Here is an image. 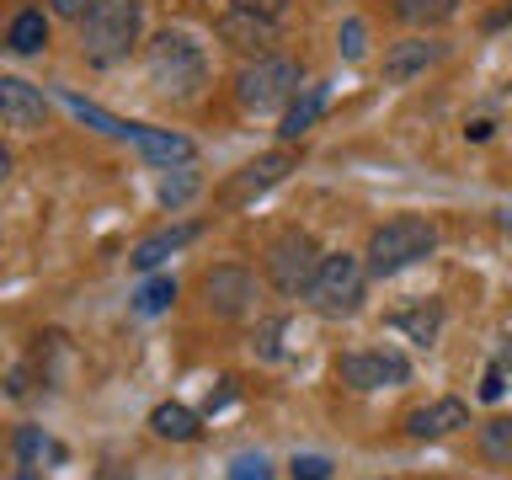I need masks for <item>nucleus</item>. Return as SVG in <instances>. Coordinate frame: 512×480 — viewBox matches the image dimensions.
Wrapping results in <instances>:
<instances>
[{
  "label": "nucleus",
  "instance_id": "obj_1",
  "mask_svg": "<svg viewBox=\"0 0 512 480\" xmlns=\"http://www.w3.org/2000/svg\"><path fill=\"white\" fill-rule=\"evenodd\" d=\"M59 102L70 107L86 128H96V134L134 144V150L150 160V166H192V155H198V144H192L187 134H171V128H150V123H123V118H112V112H102L96 102H86V96H75V91H64Z\"/></svg>",
  "mask_w": 512,
  "mask_h": 480
},
{
  "label": "nucleus",
  "instance_id": "obj_2",
  "mask_svg": "<svg viewBox=\"0 0 512 480\" xmlns=\"http://www.w3.org/2000/svg\"><path fill=\"white\" fill-rule=\"evenodd\" d=\"M144 70H150V86L171 102H192L208 80V59H203V43H192L187 32H155L150 48H144Z\"/></svg>",
  "mask_w": 512,
  "mask_h": 480
},
{
  "label": "nucleus",
  "instance_id": "obj_3",
  "mask_svg": "<svg viewBox=\"0 0 512 480\" xmlns=\"http://www.w3.org/2000/svg\"><path fill=\"white\" fill-rule=\"evenodd\" d=\"M144 32V0H91L80 16V48L91 64H118Z\"/></svg>",
  "mask_w": 512,
  "mask_h": 480
},
{
  "label": "nucleus",
  "instance_id": "obj_4",
  "mask_svg": "<svg viewBox=\"0 0 512 480\" xmlns=\"http://www.w3.org/2000/svg\"><path fill=\"white\" fill-rule=\"evenodd\" d=\"M432 251H438V224L422 219V214H400V219H384L379 230L368 235L363 262H368L374 278H395V272L416 267Z\"/></svg>",
  "mask_w": 512,
  "mask_h": 480
},
{
  "label": "nucleus",
  "instance_id": "obj_5",
  "mask_svg": "<svg viewBox=\"0 0 512 480\" xmlns=\"http://www.w3.org/2000/svg\"><path fill=\"white\" fill-rule=\"evenodd\" d=\"M363 283H368V262H358L352 251H331V256H320L315 278L304 288V304L320 320H347L363 304Z\"/></svg>",
  "mask_w": 512,
  "mask_h": 480
},
{
  "label": "nucleus",
  "instance_id": "obj_6",
  "mask_svg": "<svg viewBox=\"0 0 512 480\" xmlns=\"http://www.w3.org/2000/svg\"><path fill=\"white\" fill-rule=\"evenodd\" d=\"M299 86H304V70H299L294 59L262 54V59H251L246 70L235 75V102L262 118V112H278V107L294 102Z\"/></svg>",
  "mask_w": 512,
  "mask_h": 480
},
{
  "label": "nucleus",
  "instance_id": "obj_7",
  "mask_svg": "<svg viewBox=\"0 0 512 480\" xmlns=\"http://www.w3.org/2000/svg\"><path fill=\"white\" fill-rule=\"evenodd\" d=\"M267 283L278 288V294H304L315 278V267H320V246L304 230H283L278 240L267 246Z\"/></svg>",
  "mask_w": 512,
  "mask_h": 480
},
{
  "label": "nucleus",
  "instance_id": "obj_8",
  "mask_svg": "<svg viewBox=\"0 0 512 480\" xmlns=\"http://www.w3.org/2000/svg\"><path fill=\"white\" fill-rule=\"evenodd\" d=\"M336 379L347 384V390H395V384L411 379V363L400 358L390 347H358V352H342L336 358Z\"/></svg>",
  "mask_w": 512,
  "mask_h": 480
},
{
  "label": "nucleus",
  "instance_id": "obj_9",
  "mask_svg": "<svg viewBox=\"0 0 512 480\" xmlns=\"http://www.w3.org/2000/svg\"><path fill=\"white\" fill-rule=\"evenodd\" d=\"M203 304H208V315H219V320H240L256 304V272L240 267V262L208 267L203 272Z\"/></svg>",
  "mask_w": 512,
  "mask_h": 480
},
{
  "label": "nucleus",
  "instance_id": "obj_10",
  "mask_svg": "<svg viewBox=\"0 0 512 480\" xmlns=\"http://www.w3.org/2000/svg\"><path fill=\"white\" fill-rule=\"evenodd\" d=\"M288 171H294V155H288V150H272V155H256L251 160V166H240L235 176H230V182H224L219 187V203L224 208H240V203H256V198H262V192H272V187H278L283 182V176Z\"/></svg>",
  "mask_w": 512,
  "mask_h": 480
},
{
  "label": "nucleus",
  "instance_id": "obj_11",
  "mask_svg": "<svg viewBox=\"0 0 512 480\" xmlns=\"http://www.w3.org/2000/svg\"><path fill=\"white\" fill-rule=\"evenodd\" d=\"M0 123L6 128H22V134H38L48 123V102L32 80H16V75H0Z\"/></svg>",
  "mask_w": 512,
  "mask_h": 480
},
{
  "label": "nucleus",
  "instance_id": "obj_12",
  "mask_svg": "<svg viewBox=\"0 0 512 480\" xmlns=\"http://www.w3.org/2000/svg\"><path fill=\"white\" fill-rule=\"evenodd\" d=\"M219 38L230 43V48H240V54H272V43H278V22L272 16H256V11H240V6H230L219 16Z\"/></svg>",
  "mask_w": 512,
  "mask_h": 480
},
{
  "label": "nucleus",
  "instance_id": "obj_13",
  "mask_svg": "<svg viewBox=\"0 0 512 480\" xmlns=\"http://www.w3.org/2000/svg\"><path fill=\"white\" fill-rule=\"evenodd\" d=\"M459 427H470V406L454 395H443V400H432V406H416L406 416V438L416 443H432V438H448V432H459Z\"/></svg>",
  "mask_w": 512,
  "mask_h": 480
},
{
  "label": "nucleus",
  "instance_id": "obj_14",
  "mask_svg": "<svg viewBox=\"0 0 512 480\" xmlns=\"http://www.w3.org/2000/svg\"><path fill=\"white\" fill-rule=\"evenodd\" d=\"M198 235H203V224H198V219H187V224H171V230H155V235H144V240H139L128 262H134V272H155L160 262H166V256H176L182 246H192Z\"/></svg>",
  "mask_w": 512,
  "mask_h": 480
},
{
  "label": "nucleus",
  "instance_id": "obj_15",
  "mask_svg": "<svg viewBox=\"0 0 512 480\" xmlns=\"http://www.w3.org/2000/svg\"><path fill=\"white\" fill-rule=\"evenodd\" d=\"M438 59H443V43L406 38V43H395L390 54H384V80H390V86H406L411 75H422L427 64H438Z\"/></svg>",
  "mask_w": 512,
  "mask_h": 480
},
{
  "label": "nucleus",
  "instance_id": "obj_16",
  "mask_svg": "<svg viewBox=\"0 0 512 480\" xmlns=\"http://www.w3.org/2000/svg\"><path fill=\"white\" fill-rule=\"evenodd\" d=\"M320 112H326V86H299V96L283 107V123H278L283 144H294V139L310 134V128L320 123Z\"/></svg>",
  "mask_w": 512,
  "mask_h": 480
},
{
  "label": "nucleus",
  "instance_id": "obj_17",
  "mask_svg": "<svg viewBox=\"0 0 512 480\" xmlns=\"http://www.w3.org/2000/svg\"><path fill=\"white\" fill-rule=\"evenodd\" d=\"M150 427H155V438H166V443H198V411L182 406V400H160V406L150 411Z\"/></svg>",
  "mask_w": 512,
  "mask_h": 480
},
{
  "label": "nucleus",
  "instance_id": "obj_18",
  "mask_svg": "<svg viewBox=\"0 0 512 480\" xmlns=\"http://www.w3.org/2000/svg\"><path fill=\"white\" fill-rule=\"evenodd\" d=\"M390 326L406 331L416 347H432V342H438V326H443V304H438V299H422L416 310H395Z\"/></svg>",
  "mask_w": 512,
  "mask_h": 480
},
{
  "label": "nucleus",
  "instance_id": "obj_19",
  "mask_svg": "<svg viewBox=\"0 0 512 480\" xmlns=\"http://www.w3.org/2000/svg\"><path fill=\"white\" fill-rule=\"evenodd\" d=\"M16 459H22V470H38V464H64V443H54L38 427H22V432H16Z\"/></svg>",
  "mask_w": 512,
  "mask_h": 480
},
{
  "label": "nucleus",
  "instance_id": "obj_20",
  "mask_svg": "<svg viewBox=\"0 0 512 480\" xmlns=\"http://www.w3.org/2000/svg\"><path fill=\"white\" fill-rule=\"evenodd\" d=\"M43 43H48V16L43 11H22L11 22V32H6L11 54H43Z\"/></svg>",
  "mask_w": 512,
  "mask_h": 480
},
{
  "label": "nucleus",
  "instance_id": "obj_21",
  "mask_svg": "<svg viewBox=\"0 0 512 480\" xmlns=\"http://www.w3.org/2000/svg\"><path fill=\"white\" fill-rule=\"evenodd\" d=\"M459 11V0H395V16L406 27H443Z\"/></svg>",
  "mask_w": 512,
  "mask_h": 480
},
{
  "label": "nucleus",
  "instance_id": "obj_22",
  "mask_svg": "<svg viewBox=\"0 0 512 480\" xmlns=\"http://www.w3.org/2000/svg\"><path fill=\"white\" fill-rule=\"evenodd\" d=\"M480 454L491 464H512V416H491L480 427Z\"/></svg>",
  "mask_w": 512,
  "mask_h": 480
},
{
  "label": "nucleus",
  "instance_id": "obj_23",
  "mask_svg": "<svg viewBox=\"0 0 512 480\" xmlns=\"http://www.w3.org/2000/svg\"><path fill=\"white\" fill-rule=\"evenodd\" d=\"M171 299H176V278H150V283L134 288V310H139V315L171 310Z\"/></svg>",
  "mask_w": 512,
  "mask_h": 480
},
{
  "label": "nucleus",
  "instance_id": "obj_24",
  "mask_svg": "<svg viewBox=\"0 0 512 480\" xmlns=\"http://www.w3.org/2000/svg\"><path fill=\"white\" fill-rule=\"evenodd\" d=\"M192 192H198V171H192V166H171V176L160 182V203H166V208H182Z\"/></svg>",
  "mask_w": 512,
  "mask_h": 480
},
{
  "label": "nucleus",
  "instance_id": "obj_25",
  "mask_svg": "<svg viewBox=\"0 0 512 480\" xmlns=\"http://www.w3.org/2000/svg\"><path fill=\"white\" fill-rule=\"evenodd\" d=\"M331 470H336V464L326 454H294V459H288V475H294V480H331Z\"/></svg>",
  "mask_w": 512,
  "mask_h": 480
},
{
  "label": "nucleus",
  "instance_id": "obj_26",
  "mask_svg": "<svg viewBox=\"0 0 512 480\" xmlns=\"http://www.w3.org/2000/svg\"><path fill=\"white\" fill-rule=\"evenodd\" d=\"M283 331H288V320H283V315L262 320V326H256V352H262V358H283V342H278Z\"/></svg>",
  "mask_w": 512,
  "mask_h": 480
},
{
  "label": "nucleus",
  "instance_id": "obj_27",
  "mask_svg": "<svg viewBox=\"0 0 512 480\" xmlns=\"http://www.w3.org/2000/svg\"><path fill=\"white\" fill-rule=\"evenodd\" d=\"M230 480H272L267 454H235L230 459Z\"/></svg>",
  "mask_w": 512,
  "mask_h": 480
},
{
  "label": "nucleus",
  "instance_id": "obj_28",
  "mask_svg": "<svg viewBox=\"0 0 512 480\" xmlns=\"http://www.w3.org/2000/svg\"><path fill=\"white\" fill-rule=\"evenodd\" d=\"M502 390H507V368H502V363H491V368H486V379H480V400H502Z\"/></svg>",
  "mask_w": 512,
  "mask_h": 480
},
{
  "label": "nucleus",
  "instance_id": "obj_29",
  "mask_svg": "<svg viewBox=\"0 0 512 480\" xmlns=\"http://www.w3.org/2000/svg\"><path fill=\"white\" fill-rule=\"evenodd\" d=\"M342 54L347 59H363V22H358V16L342 22Z\"/></svg>",
  "mask_w": 512,
  "mask_h": 480
},
{
  "label": "nucleus",
  "instance_id": "obj_30",
  "mask_svg": "<svg viewBox=\"0 0 512 480\" xmlns=\"http://www.w3.org/2000/svg\"><path fill=\"white\" fill-rule=\"evenodd\" d=\"M230 6H240V11H256V16H272V22H278L288 0H230Z\"/></svg>",
  "mask_w": 512,
  "mask_h": 480
},
{
  "label": "nucleus",
  "instance_id": "obj_31",
  "mask_svg": "<svg viewBox=\"0 0 512 480\" xmlns=\"http://www.w3.org/2000/svg\"><path fill=\"white\" fill-rule=\"evenodd\" d=\"M48 6H54V16H75V22H80L91 0H48Z\"/></svg>",
  "mask_w": 512,
  "mask_h": 480
},
{
  "label": "nucleus",
  "instance_id": "obj_32",
  "mask_svg": "<svg viewBox=\"0 0 512 480\" xmlns=\"http://www.w3.org/2000/svg\"><path fill=\"white\" fill-rule=\"evenodd\" d=\"M96 480H134V470H123V464H102V470H96Z\"/></svg>",
  "mask_w": 512,
  "mask_h": 480
},
{
  "label": "nucleus",
  "instance_id": "obj_33",
  "mask_svg": "<svg viewBox=\"0 0 512 480\" xmlns=\"http://www.w3.org/2000/svg\"><path fill=\"white\" fill-rule=\"evenodd\" d=\"M6 176H11V150L0 144V182H6Z\"/></svg>",
  "mask_w": 512,
  "mask_h": 480
},
{
  "label": "nucleus",
  "instance_id": "obj_34",
  "mask_svg": "<svg viewBox=\"0 0 512 480\" xmlns=\"http://www.w3.org/2000/svg\"><path fill=\"white\" fill-rule=\"evenodd\" d=\"M502 368H512V336H507V342H502Z\"/></svg>",
  "mask_w": 512,
  "mask_h": 480
},
{
  "label": "nucleus",
  "instance_id": "obj_35",
  "mask_svg": "<svg viewBox=\"0 0 512 480\" xmlns=\"http://www.w3.org/2000/svg\"><path fill=\"white\" fill-rule=\"evenodd\" d=\"M16 480H43V475H38V470H22V475H16Z\"/></svg>",
  "mask_w": 512,
  "mask_h": 480
}]
</instances>
